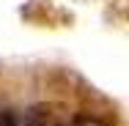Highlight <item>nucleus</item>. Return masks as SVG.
<instances>
[{
    "instance_id": "f257e3e1",
    "label": "nucleus",
    "mask_w": 129,
    "mask_h": 126,
    "mask_svg": "<svg viewBox=\"0 0 129 126\" xmlns=\"http://www.w3.org/2000/svg\"><path fill=\"white\" fill-rule=\"evenodd\" d=\"M19 126H60V121L47 104H33L19 118Z\"/></svg>"
},
{
    "instance_id": "f03ea898",
    "label": "nucleus",
    "mask_w": 129,
    "mask_h": 126,
    "mask_svg": "<svg viewBox=\"0 0 129 126\" xmlns=\"http://www.w3.org/2000/svg\"><path fill=\"white\" fill-rule=\"evenodd\" d=\"M69 126H107V121L96 118V115H77Z\"/></svg>"
},
{
    "instance_id": "7ed1b4c3",
    "label": "nucleus",
    "mask_w": 129,
    "mask_h": 126,
    "mask_svg": "<svg viewBox=\"0 0 129 126\" xmlns=\"http://www.w3.org/2000/svg\"><path fill=\"white\" fill-rule=\"evenodd\" d=\"M0 126H17V115L11 110H0Z\"/></svg>"
}]
</instances>
